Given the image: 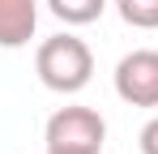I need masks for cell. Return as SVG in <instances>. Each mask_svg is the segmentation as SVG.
I'll return each mask as SVG.
<instances>
[{
  "label": "cell",
  "instance_id": "3957f363",
  "mask_svg": "<svg viewBox=\"0 0 158 154\" xmlns=\"http://www.w3.org/2000/svg\"><path fill=\"white\" fill-rule=\"evenodd\" d=\"M115 94L132 107H158V51L137 47L115 64Z\"/></svg>",
  "mask_w": 158,
  "mask_h": 154
},
{
  "label": "cell",
  "instance_id": "52a82bcc",
  "mask_svg": "<svg viewBox=\"0 0 158 154\" xmlns=\"http://www.w3.org/2000/svg\"><path fill=\"white\" fill-rule=\"evenodd\" d=\"M137 146H141V154H158V116H154V120H145L141 137H137Z\"/></svg>",
  "mask_w": 158,
  "mask_h": 154
},
{
  "label": "cell",
  "instance_id": "5b68a950",
  "mask_svg": "<svg viewBox=\"0 0 158 154\" xmlns=\"http://www.w3.org/2000/svg\"><path fill=\"white\" fill-rule=\"evenodd\" d=\"M47 9L64 26H90L107 13V0H47Z\"/></svg>",
  "mask_w": 158,
  "mask_h": 154
},
{
  "label": "cell",
  "instance_id": "ba28073f",
  "mask_svg": "<svg viewBox=\"0 0 158 154\" xmlns=\"http://www.w3.org/2000/svg\"><path fill=\"white\" fill-rule=\"evenodd\" d=\"M47 154H103V150H47Z\"/></svg>",
  "mask_w": 158,
  "mask_h": 154
},
{
  "label": "cell",
  "instance_id": "277c9868",
  "mask_svg": "<svg viewBox=\"0 0 158 154\" xmlns=\"http://www.w3.org/2000/svg\"><path fill=\"white\" fill-rule=\"evenodd\" d=\"M34 30H39V0H0V47H26Z\"/></svg>",
  "mask_w": 158,
  "mask_h": 154
},
{
  "label": "cell",
  "instance_id": "6da1fadb",
  "mask_svg": "<svg viewBox=\"0 0 158 154\" xmlns=\"http://www.w3.org/2000/svg\"><path fill=\"white\" fill-rule=\"evenodd\" d=\"M34 73L56 94H77L94 77V51L85 47V39H77V34H52L34 51Z\"/></svg>",
  "mask_w": 158,
  "mask_h": 154
},
{
  "label": "cell",
  "instance_id": "7a4b0ae2",
  "mask_svg": "<svg viewBox=\"0 0 158 154\" xmlns=\"http://www.w3.org/2000/svg\"><path fill=\"white\" fill-rule=\"evenodd\" d=\"M47 150H103L107 141V120L94 107H60L52 111V120L43 128Z\"/></svg>",
  "mask_w": 158,
  "mask_h": 154
},
{
  "label": "cell",
  "instance_id": "8992f818",
  "mask_svg": "<svg viewBox=\"0 0 158 154\" xmlns=\"http://www.w3.org/2000/svg\"><path fill=\"white\" fill-rule=\"evenodd\" d=\"M115 9L132 30H158V0H115Z\"/></svg>",
  "mask_w": 158,
  "mask_h": 154
}]
</instances>
